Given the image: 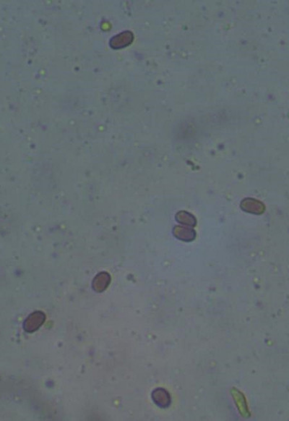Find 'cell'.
Returning a JSON list of instances; mask_svg holds the SVG:
<instances>
[{
  "instance_id": "4",
  "label": "cell",
  "mask_w": 289,
  "mask_h": 421,
  "mask_svg": "<svg viewBox=\"0 0 289 421\" xmlns=\"http://www.w3.org/2000/svg\"><path fill=\"white\" fill-rule=\"evenodd\" d=\"M109 282V278L108 275L98 276L97 278L95 279L94 282V289L97 292H101L104 290L107 287Z\"/></svg>"
},
{
  "instance_id": "2",
  "label": "cell",
  "mask_w": 289,
  "mask_h": 421,
  "mask_svg": "<svg viewBox=\"0 0 289 421\" xmlns=\"http://www.w3.org/2000/svg\"><path fill=\"white\" fill-rule=\"evenodd\" d=\"M134 35L131 31H124L111 38L109 45L112 49H119L129 46L133 41Z\"/></svg>"
},
{
  "instance_id": "3",
  "label": "cell",
  "mask_w": 289,
  "mask_h": 421,
  "mask_svg": "<svg viewBox=\"0 0 289 421\" xmlns=\"http://www.w3.org/2000/svg\"><path fill=\"white\" fill-rule=\"evenodd\" d=\"M153 399L158 405L167 407L170 402L169 394L164 389H156L152 394Z\"/></svg>"
},
{
  "instance_id": "1",
  "label": "cell",
  "mask_w": 289,
  "mask_h": 421,
  "mask_svg": "<svg viewBox=\"0 0 289 421\" xmlns=\"http://www.w3.org/2000/svg\"><path fill=\"white\" fill-rule=\"evenodd\" d=\"M46 320V315L42 311H35L29 315L23 323V329L28 333H33L37 331L44 324Z\"/></svg>"
}]
</instances>
